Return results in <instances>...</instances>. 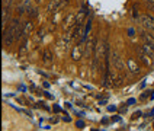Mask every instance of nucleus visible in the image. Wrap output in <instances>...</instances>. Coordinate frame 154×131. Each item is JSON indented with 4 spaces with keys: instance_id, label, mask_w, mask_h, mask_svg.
<instances>
[{
    "instance_id": "obj_2",
    "label": "nucleus",
    "mask_w": 154,
    "mask_h": 131,
    "mask_svg": "<svg viewBox=\"0 0 154 131\" xmlns=\"http://www.w3.org/2000/svg\"><path fill=\"white\" fill-rule=\"evenodd\" d=\"M140 23L147 31H154V17L151 15H141L140 16Z\"/></svg>"
},
{
    "instance_id": "obj_16",
    "label": "nucleus",
    "mask_w": 154,
    "mask_h": 131,
    "mask_svg": "<svg viewBox=\"0 0 154 131\" xmlns=\"http://www.w3.org/2000/svg\"><path fill=\"white\" fill-rule=\"evenodd\" d=\"M147 6H148V9H150L151 12H154V3H148Z\"/></svg>"
},
{
    "instance_id": "obj_6",
    "label": "nucleus",
    "mask_w": 154,
    "mask_h": 131,
    "mask_svg": "<svg viewBox=\"0 0 154 131\" xmlns=\"http://www.w3.org/2000/svg\"><path fill=\"white\" fill-rule=\"evenodd\" d=\"M127 66H128V70L132 74H138V73H140V66L135 63L134 58H128V60H127Z\"/></svg>"
},
{
    "instance_id": "obj_8",
    "label": "nucleus",
    "mask_w": 154,
    "mask_h": 131,
    "mask_svg": "<svg viewBox=\"0 0 154 131\" xmlns=\"http://www.w3.org/2000/svg\"><path fill=\"white\" fill-rule=\"evenodd\" d=\"M141 38L144 39L146 44H150L151 47H154V36L151 34H147L146 31H144V32H141Z\"/></svg>"
},
{
    "instance_id": "obj_5",
    "label": "nucleus",
    "mask_w": 154,
    "mask_h": 131,
    "mask_svg": "<svg viewBox=\"0 0 154 131\" xmlns=\"http://www.w3.org/2000/svg\"><path fill=\"white\" fill-rule=\"evenodd\" d=\"M82 55H83V45L80 44V45H77L73 48V51H71V58L74 61H79L82 58Z\"/></svg>"
},
{
    "instance_id": "obj_11",
    "label": "nucleus",
    "mask_w": 154,
    "mask_h": 131,
    "mask_svg": "<svg viewBox=\"0 0 154 131\" xmlns=\"http://www.w3.org/2000/svg\"><path fill=\"white\" fill-rule=\"evenodd\" d=\"M141 48H143V50H144V52H147V54H148L151 58H154V47H151L150 44H146V42H144L143 45H141Z\"/></svg>"
},
{
    "instance_id": "obj_7",
    "label": "nucleus",
    "mask_w": 154,
    "mask_h": 131,
    "mask_svg": "<svg viewBox=\"0 0 154 131\" xmlns=\"http://www.w3.org/2000/svg\"><path fill=\"white\" fill-rule=\"evenodd\" d=\"M76 23V16H74V13H69L67 15V17L64 19V29H70L71 26Z\"/></svg>"
},
{
    "instance_id": "obj_4",
    "label": "nucleus",
    "mask_w": 154,
    "mask_h": 131,
    "mask_svg": "<svg viewBox=\"0 0 154 131\" xmlns=\"http://www.w3.org/2000/svg\"><path fill=\"white\" fill-rule=\"evenodd\" d=\"M137 54L138 57H140V60L143 61L144 64H146L147 67H150L151 64H153V60H151V57L147 54V52H144V50L143 48H137Z\"/></svg>"
},
{
    "instance_id": "obj_3",
    "label": "nucleus",
    "mask_w": 154,
    "mask_h": 131,
    "mask_svg": "<svg viewBox=\"0 0 154 131\" xmlns=\"http://www.w3.org/2000/svg\"><path fill=\"white\" fill-rule=\"evenodd\" d=\"M112 64H113V67L118 70V71H124V61L121 58V55L118 54V51H112Z\"/></svg>"
},
{
    "instance_id": "obj_17",
    "label": "nucleus",
    "mask_w": 154,
    "mask_h": 131,
    "mask_svg": "<svg viewBox=\"0 0 154 131\" xmlns=\"http://www.w3.org/2000/svg\"><path fill=\"white\" fill-rule=\"evenodd\" d=\"M147 2V5H148V3H154V0H146Z\"/></svg>"
},
{
    "instance_id": "obj_9",
    "label": "nucleus",
    "mask_w": 154,
    "mask_h": 131,
    "mask_svg": "<svg viewBox=\"0 0 154 131\" xmlns=\"http://www.w3.org/2000/svg\"><path fill=\"white\" fill-rule=\"evenodd\" d=\"M32 29H34L32 20H28V22H25V23H23V36H28V35H31Z\"/></svg>"
},
{
    "instance_id": "obj_15",
    "label": "nucleus",
    "mask_w": 154,
    "mask_h": 131,
    "mask_svg": "<svg viewBox=\"0 0 154 131\" xmlns=\"http://www.w3.org/2000/svg\"><path fill=\"white\" fill-rule=\"evenodd\" d=\"M132 17H134V19H138V10L135 8L132 9Z\"/></svg>"
},
{
    "instance_id": "obj_1",
    "label": "nucleus",
    "mask_w": 154,
    "mask_h": 131,
    "mask_svg": "<svg viewBox=\"0 0 154 131\" xmlns=\"http://www.w3.org/2000/svg\"><path fill=\"white\" fill-rule=\"evenodd\" d=\"M19 23V19H13L12 22H10V25H9L8 31H3V44L5 45H10V44H13L16 41V26Z\"/></svg>"
},
{
    "instance_id": "obj_12",
    "label": "nucleus",
    "mask_w": 154,
    "mask_h": 131,
    "mask_svg": "<svg viewBox=\"0 0 154 131\" xmlns=\"http://www.w3.org/2000/svg\"><path fill=\"white\" fill-rule=\"evenodd\" d=\"M61 3H63V2H60V0H52L51 3H50V5H48V10H50V12H52V9H54V10H55V12H57V10H58V9H60Z\"/></svg>"
},
{
    "instance_id": "obj_13",
    "label": "nucleus",
    "mask_w": 154,
    "mask_h": 131,
    "mask_svg": "<svg viewBox=\"0 0 154 131\" xmlns=\"http://www.w3.org/2000/svg\"><path fill=\"white\" fill-rule=\"evenodd\" d=\"M44 61L48 64V63H51V58H52V54L50 51H44V55H42Z\"/></svg>"
},
{
    "instance_id": "obj_14",
    "label": "nucleus",
    "mask_w": 154,
    "mask_h": 131,
    "mask_svg": "<svg viewBox=\"0 0 154 131\" xmlns=\"http://www.w3.org/2000/svg\"><path fill=\"white\" fill-rule=\"evenodd\" d=\"M28 13H29V16L31 17H35L36 15H38V13H36V9H31V8L28 9Z\"/></svg>"
},
{
    "instance_id": "obj_10",
    "label": "nucleus",
    "mask_w": 154,
    "mask_h": 131,
    "mask_svg": "<svg viewBox=\"0 0 154 131\" xmlns=\"http://www.w3.org/2000/svg\"><path fill=\"white\" fill-rule=\"evenodd\" d=\"M90 28H92V20L89 19V20H87V22L85 23V29H83V34H82V38H80V39H82V42H83L86 38H87V34H89Z\"/></svg>"
}]
</instances>
